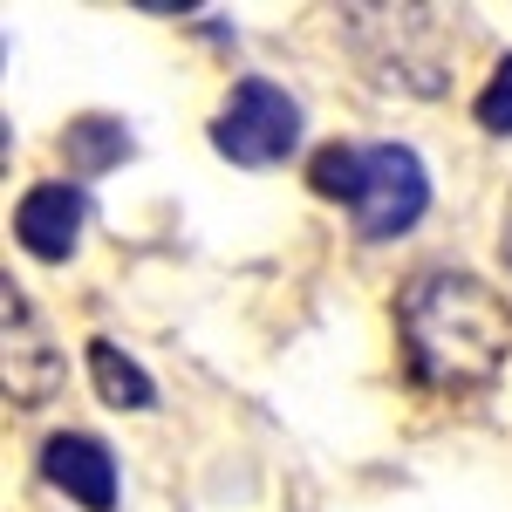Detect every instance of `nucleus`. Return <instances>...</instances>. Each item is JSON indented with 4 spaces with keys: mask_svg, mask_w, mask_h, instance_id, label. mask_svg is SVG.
I'll return each mask as SVG.
<instances>
[{
    "mask_svg": "<svg viewBox=\"0 0 512 512\" xmlns=\"http://www.w3.org/2000/svg\"><path fill=\"white\" fill-rule=\"evenodd\" d=\"M308 185H315L321 198H342V205H355V192H362V151H355V144H328V151H315V164H308Z\"/></svg>",
    "mask_w": 512,
    "mask_h": 512,
    "instance_id": "9",
    "label": "nucleus"
},
{
    "mask_svg": "<svg viewBox=\"0 0 512 512\" xmlns=\"http://www.w3.org/2000/svg\"><path fill=\"white\" fill-rule=\"evenodd\" d=\"M14 239L35 253V260H69L82 239V192L76 185H35V192L21 198V212H14Z\"/></svg>",
    "mask_w": 512,
    "mask_h": 512,
    "instance_id": "6",
    "label": "nucleus"
},
{
    "mask_svg": "<svg viewBox=\"0 0 512 512\" xmlns=\"http://www.w3.org/2000/svg\"><path fill=\"white\" fill-rule=\"evenodd\" d=\"M89 376H96L103 403H117V410H151V403H158V383H151L117 342H103V335L89 342Z\"/></svg>",
    "mask_w": 512,
    "mask_h": 512,
    "instance_id": "7",
    "label": "nucleus"
},
{
    "mask_svg": "<svg viewBox=\"0 0 512 512\" xmlns=\"http://www.w3.org/2000/svg\"><path fill=\"white\" fill-rule=\"evenodd\" d=\"M0 308H7V403L35 410V403H48L62 390V349L48 342V328L28 308V294H14V280H7Z\"/></svg>",
    "mask_w": 512,
    "mask_h": 512,
    "instance_id": "4",
    "label": "nucleus"
},
{
    "mask_svg": "<svg viewBox=\"0 0 512 512\" xmlns=\"http://www.w3.org/2000/svg\"><path fill=\"white\" fill-rule=\"evenodd\" d=\"M396 342L417 390L465 396L485 390L512 355V308L478 274H424L396 301Z\"/></svg>",
    "mask_w": 512,
    "mask_h": 512,
    "instance_id": "1",
    "label": "nucleus"
},
{
    "mask_svg": "<svg viewBox=\"0 0 512 512\" xmlns=\"http://www.w3.org/2000/svg\"><path fill=\"white\" fill-rule=\"evenodd\" d=\"M62 151H69V171L96 178V171H110V164L130 158V130H123L117 117H82V123H69Z\"/></svg>",
    "mask_w": 512,
    "mask_h": 512,
    "instance_id": "8",
    "label": "nucleus"
},
{
    "mask_svg": "<svg viewBox=\"0 0 512 512\" xmlns=\"http://www.w3.org/2000/svg\"><path fill=\"white\" fill-rule=\"evenodd\" d=\"M431 205V178H424V158L410 144H369L362 151V192H355V233L362 239H396L410 233Z\"/></svg>",
    "mask_w": 512,
    "mask_h": 512,
    "instance_id": "3",
    "label": "nucleus"
},
{
    "mask_svg": "<svg viewBox=\"0 0 512 512\" xmlns=\"http://www.w3.org/2000/svg\"><path fill=\"white\" fill-rule=\"evenodd\" d=\"M212 144H219V158L246 164V171L287 164L294 144H301V103H294L287 89H274V82L246 76V82H233L226 110L212 123Z\"/></svg>",
    "mask_w": 512,
    "mask_h": 512,
    "instance_id": "2",
    "label": "nucleus"
},
{
    "mask_svg": "<svg viewBox=\"0 0 512 512\" xmlns=\"http://www.w3.org/2000/svg\"><path fill=\"white\" fill-rule=\"evenodd\" d=\"M478 123H485L492 137H512V55L492 69V82L478 89Z\"/></svg>",
    "mask_w": 512,
    "mask_h": 512,
    "instance_id": "10",
    "label": "nucleus"
},
{
    "mask_svg": "<svg viewBox=\"0 0 512 512\" xmlns=\"http://www.w3.org/2000/svg\"><path fill=\"white\" fill-rule=\"evenodd\" d=\"M41 472L55 492H69L76 506L89 512H117V451L103 444V437L89 431H62L48 437V451H41Z\"/></svg>",
    "mask_w": 512,
    "mask_h": 512,
    "instance_id": "5",
    "label": "nucleus"
}]
</instances>
